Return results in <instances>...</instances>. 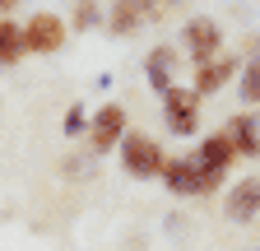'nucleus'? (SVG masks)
Wrapping results in <instances>:
<instances>
[{
	"instance_id": "nucleus-16",
	"label": "nucleus",
	"mask_w": 260,
	"mask_h": 251,
	"mask_svg": "<svg viewBox=\"0 0 260 251\" xmlns=\"http://www.w3.org/2000/svg\"><path fill=\"white\" fill-rule=\"evenodd\" d=\"M60 131L70 135V140H75V135H88V112H84V107L75 103L70 112H65V121H60Z\"/></svg>"
},
{
	"instance_id": "nucleus-1",
	"label": "nucleus",
	"mask_w": 260,
	"mask_h": 251,
	"mask_svg": "<svg viewBox=\"0 0 260 251\" xmlns=\"http://www.w3.org/2000/svg\"><path fill=\"white\" fill-rule=\"evenodd\" d=\"M116 153H121L125 177H135V181L158 177V172H162V163H168L162 144H158L153 135H144V131H125V135H121V144H116Z\"/></svg>"
},
{
	"instance_id": "nucleus-3",
	"label": "nucleus",
	"mask_w": 260,
	"mask_h": 251,
	"mask_svg": "<svg viewBox=\"0 0 260 251\" xmlns=\"http://www.w3.org/2000/svg\"><path fill=\"white\" fill-rule=\"evenodd\" d=\"M19 28H23V51H28V56H51V51H60L65 42H70V28H65V19L51 14V10L28 14Z\"/></svg>"
},
{
	"instance_id": "nucleus-8",
	"label": "nucleus",
	"mask_w": 260,
	"mask_h": 251,
	"mask_svg": "<svg viewBox=\"0 0 260 251\" xmlns=\"http://www.w3.org/2000/svg\"><path fill=\"white\" fill-rule=\"evenodd\" d=\"M144 19H153V10H149V5H140V0H116V5H107V10H103V28H107V33H116V38L140 33Z\"/></svg>"
},
{
	"instance_id": "nucleus-6",
	"label": "nucleus",
	"mask_w": 260,
	"mask_h": 251,
	"mask_svg": "<svg viewBox=\"0 0 260 251\" xmlns=\"http://www.w3.org/2000/svg\"><path fill=\"white\" fill-rule=\"evenodd\" d=\"M177 66H181V51L172 47V42H158L149 56H144V79H149V88L158 93H168V88H177Z\"/></svg>"
},
{
	"instance_id": "nucleus-11",
	"label": "nucleus",
	"mask_w": 260,
	"mask_h": 251,
	"mask_svg": "<svg viewBox=\"0 0 260 251\" xmlns=\"http://www.w3.org/2000/svg\"><path fill=\"white\" fill-rule=\"evenodd\" d=\"M223 209H228V218H237V224H251V218L260 214V181H255V177L237 181L233 191H228Z\"/></svg>"
},
{
	"instance_id": "nucleus-10",
	"label": "nucleus",
	"mask_w": 260,
	"mask_h": 251,
	"mask_svg": "<svg viewBox=\"0 0 260 251\" xmlns=\"http://www.w3.org/2000/svg\"><path fill=\"white\" fill-rule=\"evenodd\" d=\"M237 70H242V60H237L233 51H223L218 60H209V66H200V70H195V84H190V88L200 93V98H209V93H218V88L233 79Z\"/></svg>"
},
{
	"instance_id": "nucleus-5",
	"label": "nucleus",
	"mask_w": 260,
	"mask_h": 251,
	"mask_svg": "<svg viewBox=\"0 0 260 251\" xmlns=\"http://www.w3.org/2000/svg\"><path fill=\"white\" fill-rule=\"evenodd\" d=\"M125 131H130L125 107L121 103H103V107L88 116V153H112Z\"/></svg>"
},
{
	"instance_id": "nucleus-4",
	"label": "nucleus",
	"mask_w": 260,
	"mask_h": 251,
	"mask_svg": "<svg viewBox=\"0 0 260 251\" xmlns=\"http://www.w3.org/2000/svg\"><path fill=\"white\" fill-rule=\"evenodd\" d=\"M162 121H168L172 135H195L200 131V93L190 84H177L162 93Z\"/></svg>"
},
{
	"instance_id": "nucleus-12",
	"label": "nucleus",
	"mask_w": 260,
	"mask_h": 251,
	"mask_svg": "<svg viewBox=\"0 0 260 251\" xmlns=\"http://www.w3.org/2000/svg\"><path fill=\"white\" fill-rule=\"evenodd\" d=\"M195 159H200L209 172H228V168L237 163V153H233V144H228L223 131H209V135L200 140V149H195Z\"/></svg>"
},
{
	"instance_id": "nucleus-13",
	"label": "nucleus",
	"mask_w": 260,
	"mask_h": 251,
	"mask_svg": "<svg viewBox=\"0 0 260 251\" xmlns=\"http://www.w3.org/2000/svg\"><path fill=\"white\" fill-rule=\"evenodd\" d=\"M28 51H23V28L14 19H0V66H19Z\"/></svg>"
},
{
	"instance_id": "nucleus-2",
	"label": "nucleus",
	"mask_w": 260,
	"mask_h": 251,
	"mask_svg": "<svg viewBox=\"0 0 260 251\" xmlns=\"http://www.w3.org/2000/svg\"><path fill=\"white\" fill-rule=\"evenodd\" d=\"M177 51H186V56L195 60V70L209 66V60H218V56H223V23H218L214 14H195V19H186V28H181V47H177Z\"/></svg>"
},
{
	"instance_id": "nucleus-15",
	"label": "nucleus",
	"mask_w": 260,
	"mask_h": 251,
	"mask_svg": "<svg viewBox=\"0 0 260 251\" xmlns=\"http://www.w3.org/2000/svg\"><path fill=\"white\" fill-rule=\"evenodd\" d=\"M98 23H103V5L84 0V5H75V14H70V23H65V28H79V33H84V28H98Z\"/></svg>"
},
{
	"instance_id": "nucleus-7",
	"label": "nucleus",
	"mask_w": 260,
	"mask_h": 251,
	"mask_svg": "<svg viewBox=\"0 0 260 251\" xmlns=\"http://www.w3.org/2000/svg\"><path fill=\"white\" fill-rule=\"evenodd\" d=\"M200 172L205 163L195 159V153H168V163H162V186H168L172 196H195V186H200Z\"/></svg>"
},
{
	"instance_id": "nucleus-9",
	"label": "nucleus",
	"mask_w": 260,
	"mask_h": 251,
	"mask_svg": "<svg viewBox=\"0 0 260 251\" xmlns=\"http://www.w3.org/2000/svg\"><path fill=\"white\" fill-rule=\"evenodd\" d=\"M223 135H228V144H233L237 159H260V121L251 112L233 116V121L223 125Z\"/></svg>"
},
{
	"instance_id": "nucleus-14",
	"label": "nucleus",
	"mask_w": 260,
	"mask_h": 251,
	"mask_svg": "<svg viewBox=\"0 0 260 251\" xmlns=\"http://www.w3.org/2000/svg\"><path fill=\"white\" fill-rule=\"evenodd\" d=\"M242 103L255 107L260 103V42H251V56L242 66Z\"/></svg>"
}]
</instances>
